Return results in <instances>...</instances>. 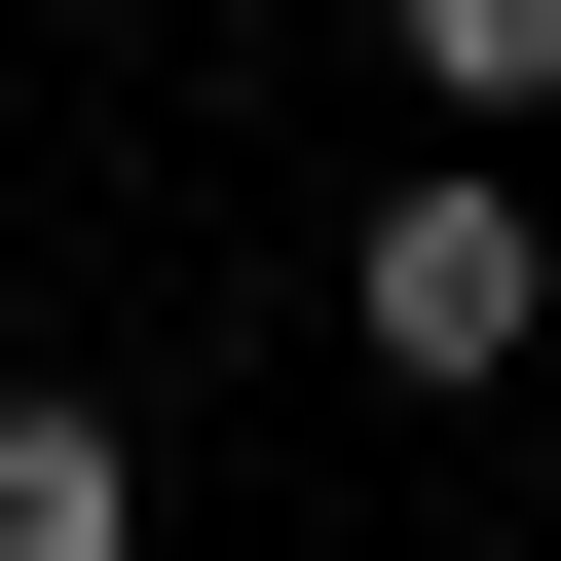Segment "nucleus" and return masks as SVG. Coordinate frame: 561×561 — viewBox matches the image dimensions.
<instances>
[{
    "instance_id": "nucleus-3",
    "label": "nucleus",
    "mask_w": 561,
    "mask_h": 561,
    "mask_svg": "<svg viewBox=\"0 0 561 561\" xmlns=\"http://www.w3.org/2000/svg\"><path fill=\"white\" fill-rule=\"evenodd\" d=\"M412 113H561V0H412Z\"/></svg>"
},
{
    "instance_id": "nucleus-1",
    "label": "nucleus",
    "mask_w": 561,
    "mask_h": 561,
    "mask_svg": "<svg viewBox=\"0 0 561 561\" xmlns=\"http://www.w3.org/2000/svg\"><path fill=\"white\" fill-rule=\"evenodd\" d=\"M337 337H375V375H412V412H486V375H524V337H561V225H524V187H486V150H412V187H375V225H337Z\"/></svg>"
},
{
    "instance_id": "nucleus-2",
    "label": "nucleus",
    "mask_w": 561,
    "mask_h": 561,
    "mask_svg": "<svg viewBox=\"0 0 561 561\" xmlns=\"http://www.w3.org/2000/svg\"><path fill=\"white\" fill-rule=\"evenodd\" d=\"M0 561H150V412H76V375H0Z\"/></svg>"
}]
</instances>
